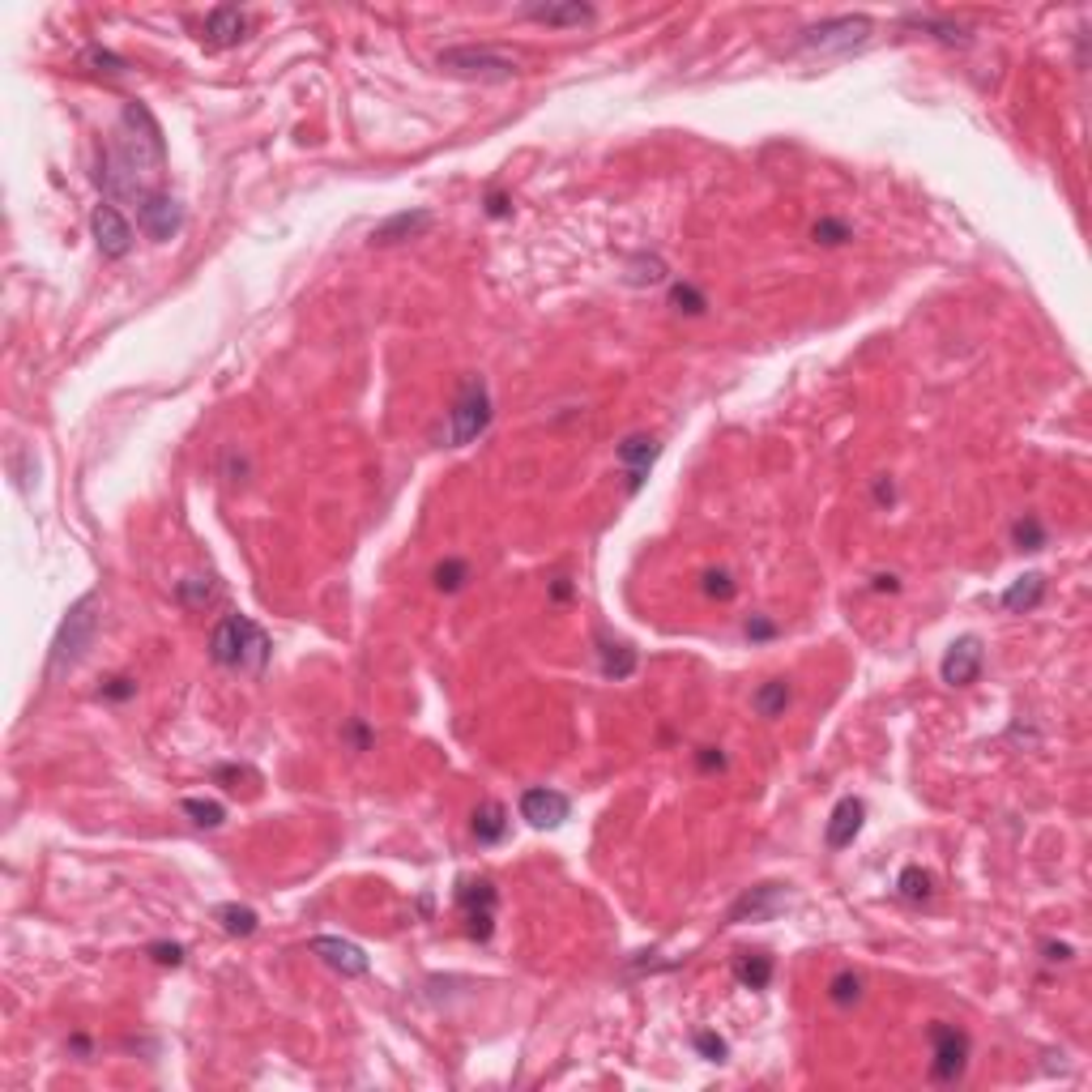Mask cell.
<instances>
[{
  "instance_id": "1",
  "label": "cell",
  "mask_w": 1092,
  "mask_h": 1092,
  "mask_svg": "<svg viewBox=\"0 0 1092 1092\" xmlns=\"http://www.w3.org/2000/svg\"><path fill=\"white\" fill-rule=\"evenodd\" d=\"M209 657L227 671H248L261 675L269 662V636L252 624L248 615H227L218 619V628L209 632Z\"/></svg>"
},
{
  "instance_id": "2",
  "label": "cell",
  "mask_w": 1092,
  "mask_h": 1092,
  "mask_svg": "<svg viewBox=\"0 0 1092 1092\" xmlns=\"http://www.w3.org/2000/svg\"><path fill=\"white\" fill-rule=\"evenodd\" d=\"M94 632H99V593H86L68 606L61 632H56L52 657H47V678L73 671V666L86 657V649L94 644Z\"/></svg>"
},
{
  "instance_id": "3",
  "label": "cell",
  "mask_w": 1092,
  "mask_h": 1092,
  "mask_svg": "<svg viewBox=\"0 0 1092 1092\" xmlns=\"http://www.w3.org/2000/svg\"><path fill=\"white\" fill-rule=\"evenodd\" d=\"M487 422H491V397H487L483 375H465L461 389H457V397H453L449 436H444V440H449L453 449H461V444H469V440L483 436Z\"/></svg>"
},
{
  "instance_id": "4",
  "label": "cell",
  "mask_w": 1092,
  "mask_h": 1092,
  "mask_svg": "<svg viewBox=\"0 0 1092 1092\" xmlns=\"http://www.w3.org/2000/svg\"><path fill=\"white\" fill-rule=\"evenodd\" d=\"M875 22L866 14H845V18H824L815 22V26L803 30V43L807 52H819V56H832V52H853V47H862L866 39H871Z\"/></svg>"
},
{
  "instance_id": "5",
  "label": "cell",
  "mask_w": 1092,
  "mask_h": 1092,
  "mask_svg": "<svg viewBox=\"0 0 1092 1092\" xmlns=\"http://www.w3.org/2000/svg\"><path fill=\"white\" fill-rule=\"evenodd\" d=\"M436 65L453 77H478V81H508L516 77V65L491 47H444Z\"/></svg>"
},
{
  "instance_id": "6",
  "label": "cell",
  "mask_w": 1092,
  "mask_h": 1092,
  "mask_svg": "<svg viewBox=\"0 0 1092 1092\" xmlns=\"http://www.w3.org/2000/svg\"><path fill=\"white\" fill-rule=\"evenodd\" d=\"M457 905H461V913H465L469 939L487 943L491 931H496V905H500L496 884H491V879H461V888H457Z\"/></svg>"
},
{
  "instance_id": "7",
  "label": "cell",
  "mask_w": 1092,
  "mask_h": 1092,
  "mask_svg": "<svg viewBox=\"0 0 1092 1092\" xmlns=\"http://www.w3.org/2000/svg\"><path fill=\"white\" fill-rule=\"evenodd\" d=\"M931 1075L939 1084H956L969 1067V1037L956 1025H931Z\"/></svg>"
},
{
  "instance_id": "8",
  "label": "cell",
  "mask_w": 1092,
  "mask_h": 1092,
  "mask_svg": "<svg viewBox=\"0 0 1092 1092\" xmlns=\"http://www.w3.org/2000/svg\"><path fill=\"white\" fill-rule=\"evenodd\" d=\"M137 222H141V231H146L154 243H167L184 227V209H180V201H175L171 193H146L137 201Z\"/></svg>"
},
{
  "instance_id": "9",
  "label": "cell",
  "mask_w": 1092,
  "mask_h": 1092,
  "mask_svg": "<svg viewBox=\"0 0 1092 1092\" xmlns=\"http://www.w3.org/2000/svg\"><path fill=\"white\" fill-rule=\"evenodd\" d=\"M785 900H790V896H785L781 884H756V888H747L730 909H725V922H730V926H738V922H768V918H777V913L785 909Z\"/></svg>"
},
{
  "instance_id": "10",
  "label": "cell",
  "mask_w": 1092,
  "mask_h": 1092,
  "mask_svg": "<svg viewBox=\"0 0 1092 1092\" xmlns=\"http://www.w3.org/2000/svg\"><path fill=\"white\" fill-rule=\"evenodd\" d=\"M982 662H985L982 640H978V636H960V640H952V649L943 653V662H939V675H943L947 687H969V683H978Z\"/></svg>"
},
{
  "instance_id": "11",
  "label": "cell",
  "mask_w": 1092,
  "mask_h": 1092,
  "mask_svg": "<svg viewBox=\"0 0 1092 1092\" xmlns=\"http://www.w3.org/2000/svg\"><path fill=\"white\" fill-rule=\"evenodd\" d=\"M90 231H94V243H99V252L108 256V261H120V256H128V248H133V227H128L115 205H94Z\"/></svg>"
},
{
  "instance_id": "12",
  "label": "cell",
  "mask_w": 1092,
  "mask_h": 1092,
  "mask_svg": "<svg viewBox=\"0 0 1092 1092\" xmlns=\"http://www.w3.org/2000/svg\"><path fill=\"white\" fill-rule=\"evenodd\" d=\"M568 815H572L568 794L546 790V785H534V790L521 794V819H530L534 828H559Z\"/></svg>"
},
{
  "instance_id": "13",
  "label": "cell",
  "mask_w": 1092,
  "mask_h": 1092,
  "mask_svg": "<svg viewBox=\"0 0 1092 1092\" xmlns=\"http://www.w3.org/2000/svg\"><path fill=\"white\" fill-rule=\"evenodd\" d=\"M308 947H312V956H321L325 965L333 973H342V978H363V973L371 969L368 956H363V947L346 943V939H337V935H316Z\"/></svg>"
},
{
  "instance_id": "14",
  "label": "cell",
  "mask_w": 1092,
  "mask_h": 1092,
  "mask_svg": "<svg viewBox=\"0 0 1092 1092\" xmlns=\"http://www.w3.org/2000/svg\"><path fill=\"white\" fill-rule=\"evenodd\" d=\"M436 214L431 209H402V214L384 218L380 227L371 231V248H393V243H406V240H418L422 231H431Z\"/></svg>"
},
{
  "instance_id": "15",
  "label": "cell",
  "mask_w": 1092,
  "mask_h": 1092,
  "mask_svg": "<svg viewBox=\"0 0 1092 1092\" xmlns=\"http://www.w3.org/2000/svg\"><path fill=\"white\" fill-rule=\"evenodd\" d=\"M862 819H866V803L862 798H841L828 815V832H824V845L828 850H845L853 845V837L862 832Z\"/></svg>"
},
{
  "instance_id": "16",
  "label": "cell",
  "mask_w": 1092,
  "mask_h": 1092,
  "mask_svg": "<svg viewBox=\"0 0 1092 1092\" xmlns=\"http://www.w3.org/2000/svg\"><path fill=\"white\" fill-rule=\"evenodd\" d=\"M657 453H662V444H657L653 436H628V440L615 449L619 465L628 469V491H640L644 474H649V465L657 461Z\"/></svg>"
},
{
  "instance_id": "17",
  "label": "cell",
  "mask_w": 1092,
  "mask_h": 1092,
  "mask_svg": "<svg viewBox=\"0 0 1092 1092\" xmlns=\"http://www.w3.org/2000/svg\"><path fill=\"white\" fill-rule=\"evenodd\" d=\"M243 30H248V18H243L235 5H218V9H209L201 39H205L209 47H235V43L243 39Z\"/></svg>"
},
{
  "instance_id": "18",
  "label": "cell",
  "mask_w": 1092,
  "mask_h": 1092,
  "mask_svg": "<svg viewBox=\"0 0 1092 1092\" xmlns=\"http://www.w3.org/2000/svg\"><path fill=\"white\" fill-rule=\"evenodd\" d=\"M525 18L543 22V26H581V22H593V5H581V0H546V5H525Z\"/></svg>"
},
{
  "instance_id": "19",
  "label": "cell",
  "mask_w": 1092,
  "mask_h": 1092,
  "mask_svg": "<svg viewBox=\"0 0 1092 1092\" xmlns=\"http://www.w3.org/2000/svg\"><path fill=\"white\" fill-rule=\"evenodd\" d=\"M1041 597H1046V577L1041 572H1025V577H1016L1012 585L1003 590V610H1012V615H1025V610L1041 606Z\"/></svg>"
},
{
  "instance_id": "20",
  "label": "cell",
  "mask_w": 1092,
  "mask_h": 1092,
  "mask_svg": "<svg viewBox=\"0 0 1092 1092\" xmlns=\"http://www.w3.org/2000/svg\"><path fill=\"white\" fill-rule=\"evenodd\" d=\"M469 832H474L478 845H500L508 837V811L500 803H483L474 815H469Z\"/></svg>"
},
{
  "instance_id": "21",
  "label": "cell",
  "mask_w": 1092,
  "mask_h": 1092,
  "mask_svg": "<svg viewBox=\"0 0 1092 1092\" xmlns=\"http://www.w3.org/2000/svg\"><path fill=\"white\" fill-rule=\"evenodd\" d=\"M597 653H602V675L606 678H632V671H636V649L624 640H610V636H597Z\"/></svg>"
},
{
  "instance_id": "22",
  "label": "cell",
  "mask_w": 1092,
  "mask_h": 1092,
  "mask_svg": "<svg viewBox=\"0 0 1092 1092\" xmlns=\"http://www.w3.org/2000/svg\"><path fill=\"white\" fill-rule=\"evenodd\" d=\"M734 978L743 985H751V990H764V985L772 982V956H764V952H738Z\"/></svg>"
},
{
  "instance_id": "23",
  "label": "cell",
  "mask_w": 1092,
  "mask_h": 1092,
  "mask_svg": "<svg viewBox=\"0 0 1092 1092\" xmlns=\"http://www.w3.org/2000/svg\"><path fill=\"white\" fill-rule=\"evenodd\" d=\"M751 709H756L760 718H781V713L790 709V683H785V678H768L764 687H756Z\"/></svg>"
},
{
  "instance_id": "24",
  "label": "cell",
  "mask_w": 1092,
  "mask_h": 1092,
  "mask_svg": "<svg viewBox=\"0 0 1092 1092\" xmlns=\"http://www.w3.org/2000/svg\"><path fill=\"white\" fill-rule=\"evenodd\" d=\"M214 922H218L227 935H240V939L256 935V926H261L256 909H248V905H218V909H214Z\"/></svg>"
},
{
  "instance_id": "25",
  "label": "cell",
  "mask_w": 1092,
  "mask_h": 1092,
  "mask_svg": "<svg viewBox=\"0 0 1092 1092\" xmlns=\"http://www.w3.org/2000/svg\"><path fill=\"white\" fill-rule=\"evenodd\" d=\"M896 896L900 900H913V905H922V900L935 896V879L922 871V866H905L896 879Z\"/></svg>"
},
{
  "instance_id": "26",
  "label": "cell",
  "mask_w": 1092,
  "mask_h": 1092,
  "mask_svg": "<svg viewBox=\"0 0 1092 1092\" xmlns=\"http://www.w3.org/2000/svg\"><path fill=\"white\" fill-rule=\"evenodd\" d=\"M628 282L632 286H653V282H666V261L662 256H632L628 261Z\"/></svg>"
},
{
  "instance_id": "27",
  "label": "cell",
  "mask_w": 1092,
  "mask_h": 1092,
  "mask_svg": "<svg viewBox=\"0 0 1092 1092\" xmlns=\"http://www.w3.org/2000/svg\"><path fill=\"white\" fill-rule=\"evenodd\" d=\"M184 815H193L197 828H222V819H227V807H222V803H209V798H184Z\"/></svg>"
},
{
  "instance_id": "28",
  "label": "cell",
  "mask_w": 1092,
  "mask_h": 1092,
  "mask_svg": "<svg viewBox=\"0 0 1092 1092\" xmlns=\"http://www.w3.org/2000/svg\"><path fill=\"white\" fill-rule=\"evenodd\" d=\"M811 240H815V243H824V248H837V243L853 240V227H850L845 218H819L815 227H811Z\"/></svg>"
},
{
  "instance_id": "29",
  "label": "cell",
  "mask_w": 1092,
  "mask_h": 1092,
  "mask_svg": "<svg viewBox=\"0 0 1092 1092\" xmlns=\"http://www.w3.org/2000/svg\"><path fill=\"white\" fill-rule=\"evenodd\" d=\"M671 308L687 312V316H700L704 308H709V299H704V290H696L691 282H675V286H671Z\"/></svg>"
},
{
  "instance_id": "30",
  "label": "cell",
  "mask_w": 1092,
  "mask_h": 1092,
  "mask_svg": "<svg viewBox=\"0 0 1092 1092\" xmlns=\"http://www.w3.org/2000/svg\"><path fill=\"white\" fill-rule=\"evenodd\" d=\"M469 581V563L465 559H444L436 563V590L440 593H457Z\"/></svg>"
},
{
  "instance_id": "31",
  "label": "cell",
  "mask_w": 1092,
  "mask_h": 1092,
  "mask_svg": "<svg viewBox=\"0 0 1092 1092\" xmlns=\"http://www.w3.org/2000/svg\"><path fill=\"white\" fill-rule=\"evenodd\" d=\"M1012 543L1020 550H1041V546H1046V525H1041L1037 516H1025V521L1012 525Z\"/></svg>"
},
{
  "instance_id": "32",
  "label": "cell",
  "mask_w": 1092,
  "mask_h": 1092,
  "mask_svg": "<svg viewBox=\"0 0 1092 1092\" xmlns=\"http://www.w3.org/2000/svg\"><path fill=\"white\" fill-rule=\"evenodd\" d=\"M858 994H862V982L853 978V973H837V978H832V985H828V999L837 1003V1007L858 1003Z\"/></svg>"
},
{
  "instance_id": "33",
  "label": "cell",
  "mask_w": 1092,
  "mask_h": 1092,
  "mask_svg": "<svg viewBox=\"0 0 1092 1092\" xmlns=\"http://www.w3.org/2000/svg\"><path fill=\"white\" fill-rule=\"evenodd\" d=\"M175 593H180V602H188V606H201V602L214 597V585H209V577H188V581L175 585Z\"/></svg>"
},
{
  "instance_id": "34",
  "label": "cell",
  "mask_w": 1092,
  "mask_h": 1092,
  "mask_svg": "<svg viewBox=\"0 0 1092 1092\" xmlns=\"http://www.w3.org/2000/svg\"><path fill=\"white\" fill-rule=\"evenodd\" d=\"M704 593H709V597H721V602H730V597L738 593V585H734L730 572L713 568V572H704Z\"/></svg>"
},
{
  "instance_id": "35",
  "label": "cell",
  "mask_w": 1092,
  "mask_h": 1092,
  "mask_svg": "<svg viewBox=\"0 0 1092 1092\" xmlns=\"http://www.w3.org/2000/svg\"><path fill=\"white\" fill-rule=\"evenodd\" d=\"M696 1050H700L709 1063H721V1059H725V1041L718 1037V1032H696Z\"/></svg>"
},
{
  "instance_id": "36",
  "label": "cell",
  "mask_w": 1092,
  "mask_h": 1092,
  "mask_svg": "<svg viewBox=\"0 0 1092 1092\" xmlns=\"http://www.w3.org/2000/svg\"><path fill=\"white\" fill-rule=\"evenodd\" d=\"M86 65H99L103 73H124V61H120V56L103 52V47H90V52H86Z\"/></svg>"
},
{
  "instance_id": "37",
  "label": "cell",
  "mask_w": 1092,
  "mask_h": 1092,
  "mask_svg": "<svg viewBox=\"0 0 1092 1092\" xmlns=\"http://www.w3.org/2000/svg\"><path fill=\"white\" fill-rule=\"evenodd\" d=\"M150 956H154L158 965H171V969L184 965V947L180 943H154V947H150Z\"/></svg>"
},
{
  "instance_id": "38",
  "label": "cell",
  "mask_w": 1092,
  "mask_h": 1092,
  "mask_svg": "<svg viewBox=\"0 0 1092 1092\" xmlns=\"http://www.w3.org/2000/svg\"><path fill=\"white\" fill-rule=\"evenodd\" d=\"M103 696H108V700H128V696H137V683H133V678H111V687H103Z\"/></svg>"
},
{
  "instance_id": "39",
  "label": "cell",
  "mask_w": 1092,
  "mask_h": 1092,
  "mask_svg": "<svg viewBox=\"0 0 1092 1092\" xmlns=\"http://www.w3.org/2000/svg\"><path fill=\"white\" fill-rule=\"evenodd\" d=\"M747 636L751 640H768V636H777V628H772L764 615H756V619H747Z\"/></svg>"
},
{
  "instance_id": "40",
  "label": "cell",
  "mask_w": 1092,
  "mask_h": 1092,
  "mask_svg": "<svg viewBox=\"0 0 1092 1092\" xmlns=\"http://www.w3.org/2000/svg\"><path fill=\"white\" fill-rule=\"evenodd\" d=\"M700 768L709 772V768H725V756L718 747H700Z\"/></svg>"
},
{
  "instance_id": "41",
  "label": "cell",
  "mask_w": 1092,
  "mask_h": 1092,
  "mask_svg": "<svg viewBox=\"0 0 1092 1092\" xmlns=\"http://www.w3.org/2000/svg\"><path fill=\"white\" fill-rule=\"evenodd\" d=\"M487 209H491V214H496V218H503V214H508V197L491 193V197H487Z\"/></svg>"
},
{
  "instance_id": "42",
  "label": "cell",
  "mask_w": 1092,
  "mask_h": 1092,
  "mask_svg": "<svg viewBox=\"0 0 1092 1092\" xmlns=\"http://www.w3.org/2000/svg\"><path fill=\"white\" fill-rule=\"evenodd\" d=\"M1046 960H1071V947H1067V943H1046Z\"/></svg>"
},
{
  "instance_id": "43",
  "label": "cell",
  "mask_w": 1092,
  "mask_h": 1092,
  "mask_svg": "<svg viewBox=\"0 0 1092 1092\" xmlns=\"http://www.w3.org/2000/svg\"><path fill=\"white\" fill-rule=\"evenodd\" d=\"M875 590H888V593H896L900 585H896V577H875Z\"/></svg>"
},
{
  "instance_id": "44",
  "label": "cell",
  "mask_w": 1092,
  "mask_h": 1092,
  "mask_svg": "<svg viewBox=\"0 0 1092 1092\" xmlns=\"http://www.w3.org/2000/svg\"><path fill=\"white\" fill-rule=\"evenodd\" d=\"M568 593H572V585H568V581H563V577H559V581H555V597H559V602H563V597H568Z\"/></svg>"
}]
</instances>
